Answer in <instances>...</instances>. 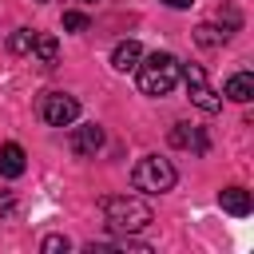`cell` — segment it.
I'll return each mask as SVG.
<instances>
[{"instance_id":"obj_8","label":"cell","mask_w":254,"mask_h":254,"mask_svg":"<svg viewBox=\"0 0 254 254\" xmlns=\"http://www.w3.org/2000/svg\"><path fill=\"white\" fill-rule=\"evenodd\" d=\"M139 60H143V48H139L135 40H119L115 52H111V67H115V71H135Z\"/></svg>"},{"instance_id":"obj_5","label":"cell","mask_w":254,"mask_h":254,"mask_svg":"<svg viewBox=\"0 0 254 254\" xmlns=\"http://www.w3.org/2000/svg\"><path fill=\"white\" fill-rule=\"evenodd\" d=\"M179 75L187 79V91H190V103H194L198 111H206V115H214V111L222 107V99H218V91L210 87V79H206V71H202L198 64H187V67H183Z\"/></svg>"},{"instance_id":"obj_10","label":"cell","mask_w":254,"mask_h":254,"mask_svg":"<svg viewBox=\"0 0 254 254\" xmlns=\"http://www.w3.org/2000/svg\"><path fill=\"white\" fill-rule=\"evenodd\" d=\"M222 95H230L234 103H250V99H254V75H250V71H234V75L226 79Z\"/></svg>"},{"instance_id":"obj_2","label":"cell","mask_w":254,"mask_h":254,"mask_svg":"<svg viewBox=\"0 0 254 254\" xmlns=\"http://www.w3.org/2000/svg\"><path fill=\"white\" fill-rule=\"evenodd\" d=\"M135 71H139V91L143 95H167V91H175L183 64L171 52H151L147 60H139Z\"/></svg>"},{"instance_id":"obj_1","label":"cell","mask_w":254,"mask_h":254,"mask_svg":"<svg viewBox=\"0 0 254 254\" xmlns=\"http://www.w3.org/2000/svg\"><path fill=\"white\" fill-rule=\"evenodd\" d=\"M99 210H103V222H107V230L111 234H139V230H147L151 222H155V214H151V206L139 198V194H107L103 202H99Z\"/></svg>"},{"instance_id":"obj_16","label":"cell","mask_w":254,"mask_h":254,"mask_svg":"<svg viewBox=\"0 0 254 254\" xmlns=\"http://www.w3.org/2000/svg\"><path fill=\"white\" fill-rule=\"evenodd\" d=\"M64 28L67 32H87V16L83 12H64Z\"/></svg>"},{"instance_id":"obj_18","label":"cell","mask_w":254,"mask_h":254,"mask_svg":"<svg viewBox=\"0 0 254 254\" xmlns=\"http://www.w3.org/2000/svg\"><path fill=\"white\" fill-rule=\"evenodd\" d=\"M40 4H44V0H40Z\"/></svg>"},{"instance_id":"obj_9","label":"cell","mask_w":254,"mask_h":254,"mask_svg":"<svg viewBox=\"0 0 254 254\" xmlns=\"http://www.w3.org/2000/svg\"><path fill=\"white\" fill-rule=\"evenodd\" d=\"M32 56H36L44 67H56V64H60V40H56L52 32H36V40H32Z\"/></svg>"},{"instance_id":"obj_4","label":"cell","mask_w":254,"mask_h":254,"mask_svg":"<svg viewBox=\"0 0 254 254\" xmlns=\"http://www.w3.org/2000/svg\"><path fill=\"white\" fill-rule=\"evenodd\" d=\"M40 119L48 127H71L79 119V99L67 95V91H48L40 99Z\"/></svg>"},{"instance_id":"obj_14","label":"cell","mask_w":254,"mask_h":254,"mask_svg":"<svg viewBox=\"0 0 254 254\" xmlns=\"http://www.w3.org/2000/svg\"><path fill=\"white\" fill-rule=\"evenodd\" d=\"M32 40H36V32H28V28H20V32H12V40H8V48H12L16 56H24V52H32Z\"/></svg>"},{"instance_id":"obj_7","label":"cell","mask_w":254,"mask_h":254,"mask_svg":"<svg viewBox=\"0 0 254 254\" xmlns=\"http://www.w3.org/2000/svg\"><path fill=\"white\" fill-rule=\"evenodd\" d=\"M24 167H28L24 147H20V143H4V147H0V175H4V179H20Z\"/></svg>"},{"instance_id":"obj_17","label":"cell","mask_w":254,"mask_h":254,"mask_svg":"<svg viewBox=\"0 0 254 254\" xmlns=\"http://www.w3.org/2000/svg\"><path fill=\"white\" fill-rule=\"evenodd\" d=\"M163 4H167V8H190L194 0H163Z\"/></svg>"},{"instance_id":"obj_11","label":"cell","mask_w":254,"mask_h":254,"mask_svg":"<svg viewBox=\"0 0 254 254\" xmlns=\"http://www.w3.org/2000/svg\"><path fill=\"white\" fill-rule=\"evenodd\" d=\"M218 202H222V210L234 214V218L250 214V190H246V187H226V190L218 194Z\"/></svg>"},{"instance_id":"obj_15","label":"cell","mask_w":254,"mask_h":254,"mask_svg":"<svg viewBox=\"0 0 254 254\" xmlns=\"http://www.w3.org/2000/svg\"><path fill=\"white\" fill-rule=\"evenodd\" d=\"M67 246H71V242H67L64 234H48V238L40 242V250H44V254H60V250H67Z\"/></svg>"},{"instance_id":"obj_12","label":"cell","mask_w":254,"mask_h":254,"mask_svg":"<svg viewBox=\"0 0 254 254\" xmlns=\"http://www.w3.org/2000/svg\"><path fill=\"white\" fill-rule=\"evenodd\" d=\"M171 143H175V147H190V151H206V135H202L198 127H190V123H175Z\"/></svg>"},{"instance_id":"obj_3","label":"cell","mask_w":254,"mask_h":254,"mask_svg":"<svg viewBox=\"0 0 254 254\" xmlns=\"http://www.w3.org/2000/svg\"><path fill=\"white\" fill-rule=\"evenodd\" d=\"M175 167H171V159H159V155H143L139 163H135V171H131V183H135V190H143V194H167L171 187H175Z\"/></svg>"},{"instance_id":"obj_13","label":"cell","mask_w":254,"mask_h":254,"mask_svg":"<svg viewBox=\"0 0 254 254\" xmlns=\"http://www.w3.org/2000/svg\"><path fill=\"white\" fill-rule=\"evenodd\" d=\"M226 36H230V32H218L214 24H198V28H194V40H198L202 48H222Z\"/></svg>"},{"instance_id":"obj_6","label":"cell","mask_w":254,"mask_h":254,"mask_svg":"<svg viewBox=\"0 0 254 254\" xmlns=\"http://www.w3.org/2000/svg\"><path fill=\"white\" fill-rule=\"evenodd\" d=\"M67 147H71V155H79V159L95 155V151L103 147V127H95V123L71 127V131H67Z\"/></svg>"}]
</instances>
